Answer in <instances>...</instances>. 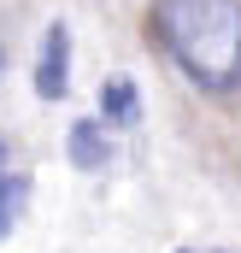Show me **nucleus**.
Segmentation results:
<instances>
[{"label": "nucleus", "mask_w": 241, "mask_h": 253, "mask_svg": "<svg viewBox=\"0 0 241 253\" xmlns=\"http://www.w3.org/2000/svg\"><path fill=\"white\" fill-rule=\"evenodd\" d=\"M153 36L206 94L241 83V0H153Z\"/></svg>", "instance_id": "nucleus-1"}, {"label": "nucleus", "mask_w": 241, "mask_h": 253, "mask_svg": "<svg viewBox=\"0 0 241 253\" xmlns=\"http://www.w3.org/2000/svg\"><path fill=\"white\" fill-rule=\"evenodd\" d=\"M65 88H71V30L65 24H47L41 59H36V94L41 100H65Z\"/></svg>", "instance_id": "nucleus-2"}, {"label": "nucleus", "mask_w": 241, "mask_h": 253, "mask_svg": "<svg viewBox=\"0 0 241 253\" xmlns=\"http://www.w3.org/2000/svg\"><path fill=\"white\" fill-rule=\"evenodd\" d=\"M100 118H106V129H135L141 124V88L129 77H112L100 88Z\"/></svg>", "instance_id": "nucleus-3"}, {"label": "nucleus", "mask_w": 241, "mask_h": 253, "mask_svg": "<svg viewBox=\"0 0 241 253\" xmlns=\"http://www.w3.org/2000/svg\"><path fill=\"white\" fill-rule=\"evenodd\" d=\"M106 118H77L71 135H65V147H71V165H82V171H100L106 165Z\"/></svg>", "instance_id": "nucleus-4"}, {"label": "nucleus", "mask_w": 241, "mask_h": 253, "mask_svg": "<svg viewBox=\"0 0 241 253\" xmlns=\"http://www.w3.org/2000/svg\"><path fill=\"white\" fill-rule=\"evenodd\" d=\"M24 200H30V177H18V171H6V165H0V236L18 224Z\"/></svg>", "instance_id": "nucleus-5"}, {"label": "nucleus", "mask_w": 241, "mask_h": 253, "mask_svg": "<svg viewBox=\"0 0 241 253\" xmlns=\"http://www.w3.org/2000/svg\"><path fill=\"white\" fill-rule=\"evenodd\" d=\"M0 71H6V42H0Z\"/></svg>", "instance_id": "nucleus-6"}, {"label": "nucleus", "mask_w": 241, "mask_h": 253, "mask_svg": "<svg viewBox=\"0 0 241 253\" xmlns=\"http://www.w3.org/2000/svg\"><path fill=\"white\" fill-rule=\"evenodd\" d=\"M0 165H6V147H0Z\"/></svg>", "instance_id": "nucleus-7"}]
</instances>
